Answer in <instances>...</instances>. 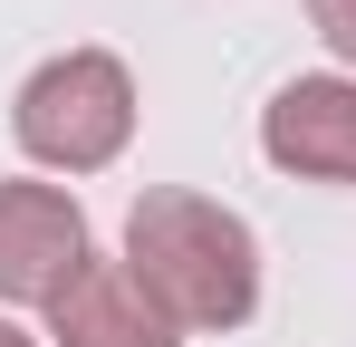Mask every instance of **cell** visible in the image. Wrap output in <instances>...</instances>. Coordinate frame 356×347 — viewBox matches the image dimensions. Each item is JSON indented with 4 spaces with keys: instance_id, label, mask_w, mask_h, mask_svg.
I'll use <instances>...</instances> for the list:
<instances>
[{
    "instance_id": "cell-3",
    "label": "cell",
    "mask_w": 356,
    "mask_h": 347,
    "mask_svg": "<svg viewBox=\"0 0 356 347\" xmlns=\"http://www.w3.org/2000/svg\"><path fill=\"white\" fill-rule=\"evenodd\" d=\"M87 261V213L58 183H0V299H58Z\"/></svg>"
},
{
    "instance_id": "cell-5",
    "label": "cell",
    "mask_w": 356,
    "mask_h": 347,
    "mask_svg": "<svg viewBox=\"0 0 356 347\" xmlns=\"http://www.w3.org/2000/svg\"><path fill=\"white\" fill-rule=\"evenodd\" d=\"M49 338L58 347H183V328L145 299V280L125 261H77V280L49 299Z\"/></svg>"
},
{
    "instance_id": "cell-4",
    "label": "cell",
    "mask_w": 356,
    "mask_h": 347,
    "mask_svg": "<svg viewBox=\"0 0 356 347\" xmlns=\"http://www.w3.org/2000/svg\"><path fill=\"white\" fill-rule=\"evenodd\" d=\"M260 155L308 183H356V87L347 77H289L260 116Z\"/></svg>"
},
{
    "instance_id": "cell-2",
    "label": "cell",
    "mask_w": 356,
    "mask_h": 347,
    "mask_svg": "<svg viewBox=\"0 0 356 347\" xmlns=\"http://www.w3.org/2000/svg\"><path fill=\"white\" fill-rule=\"evenodd\" d=\"M19 145L39 155V164L58 174H97L125 155V135H135V77H125L106 49H67L49 58L29 87H19Z\"/></svg>"
},
{
    "instance_id": "cell-1",
    "label": "cell",
    "mask_w": 356,
    "mask_h": 347,
    "mask_svg": "<svg viewBox=\"0 0 356 347\" xmlns=\"http://www.w3.org/2000/svg\"><path fill=\"white\" fill-rule=\"evenodd\" d=\"M125 270L174 328H241L260 309V241L212 193H135L125 213Z\"/></svg>"
},
{
    "instance_id": "cell-7",
    "label": "cell",
    "mask_w": 356,
    "mask_h": 347,
    "mask_svg": "<svg viewBox=\"0 0 356 347\" xmlns=\"http://www.w3.org/2000/svg\"><path fill=\"white\" fill-rule=\"evenodd\" d=\"M0 347H29V338H19V328H10V318H0Z\"/></svg>"
},
{
    "instance_id": "cell-6",
    "label": "cell",
    "mask_w": 356,
    "mask_h": 347,
    "mask_svg": "<svg viewBox=\"0 0 356 347\" xmlns=\"http://www.w3.org/2000/svg\"><path fill=\"white\" fill-rule=\"evenodd\" d=\"M308 20H318V39L356 68V0H308Z\"/></svg>"
}]
</instances>
